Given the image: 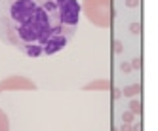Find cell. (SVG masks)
<instances>
[{"instance_id": "cell-1", "label": "cell", "mask_w": 158, "mask_h": 131, "mask_svg": "<svg viewBox=\"0 0 158 131\" xmlns=\"http://www.w3.org/2000/svg\"><path fill=\"white\" fill-rule=\"evenodd\" d=\"M78 0H0V42L27 57H50L70 42Z\"/></svg>"}, {"instance_id": "cell-2", "label": "cell", "mask_w": 158, "mask_h": 131, "mask_svg": "<svg viewBox=\"0 0 158 131\" xmlns=\"http://www.w3.org/2000/svg\"><path fill=\"white\" fill-rule=\"evenodd\" d=\"M126 4H128V6H132V8H133V6H137V0H126Z\"/></svg>"}]
</instances>
